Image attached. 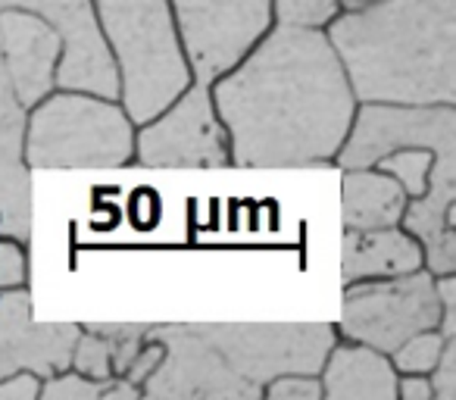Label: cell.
Listing matches in <instances>:
<instances>
[{"instance_id":"7c38bea8","label":"cell","mask_w":456,"mask_h":400,"mask_svg":"<svg viewBox=\"0 0 456 400\" xmlns=\"http://www.w3.org/2000/svg\"><path fill=\"white\" fill-rule=\"evenodd\" d=\"M82 325L38 322L32 319L28 288L0 291V379L16 372H35L38 379L69 366L72 344Z\"/></svg>"},{"instance_id":"9a60e30c","label":"cell","mask_w":456,"mask_h":400,"mask_svg":"<svg viewBox=\"0 0 456 400\" xmlns=\"http://www.w3.org/2000/svg\"><path fill=\"white\" fill-rule=\"evenodd\" d=\"M422 269V244L400 225L347 229L341 241V285L366 279H391Z\"/></svg>"},{"instance_id":"4316f807","label":"cell","mask_w":456,"mask_h":400,"mask_svg":"<svg viewBox=\"0 0 456 400\" xmlns=\"http://www.w3.org/2000/svg\"><path fill=\"white\" fill-rule=\"evenodd\" d=\"M397 400H431L428 375H397Z\"/></svg>"},{"instance_id":"9c48e42d","label":"cell","mask_w":456,"mask_h":400,"mask_svg":"<svg viewBox=\"0 0 456 400\" xmlns=\"http://www.w3.org/2000/svg\"><path fill=\"white\" fill-rule=\"evenodd\" d=\"M163 341V360L141 385L147 400H260L263 388L250 385L222 360V354L194 329V322H153Z\"/></svg>"},{"instance_id":"7402d4cb","label":"cell","mask_w":456,"mask_h":400,"mask_svg":"<svg viewBox=\"0 0 456 400\" xmlns=\"http://www.w3.org/2000/svg\"><path fill=\"white\" fill-rule=\"evenodd\" d=\"M26 113L20 103L10 76L0 60V153H20L22 157V135H26Z\"/></svg>"},{"instance_id":"ac0fdd59","label":"cell","mask_w":456,"mask_h":400,"mask_svg":"<svg viewBox=\"0 0 456 400\" xmlns=\"http://www.w3.org/2000/svg\"><path fill=\"white\" fill-rule=\"evenodd\" d=\"M435 157H453V153H431L428 147H400V151L381 157L375 163V169L397 178L400 188L412 200V197H422L425 188H428V169L435 163Z\"/></svg>"},{"instance_id":"83f0119b","label":"cell","mask_w":456,"mask_h":400,"mask_svg":"<svg viewBox=\"0 0 456 400\" xmlns=\"http://www.w3.org/2000/svg\"><path fill=\"white\" fill-rule=\"evenodd\" d=\"M338 4H341V10H360L366 4H375V0H338Z\"/></svg>"},{"instance_id":"2e32d148","label":"cell","mask_w":456,"mask_h":400,"mask_svg":"<svg viewBox=\"0 0 456 400\" xmlns=\"http://www.w3.org/2000/svg\"><path fill=\"white\" fill-rule=\"evenodd\" d=\"M406 191L397 178L375 166L341 169V225L347 229H387L400 225L406 210Z\"/></svg>"},{"instance_id":"8fae6325","label":"cell","mask_w":456,"mask_h":400,"mask_svg":"<svg viewBox=\"0 0 456 400\" xmlns=\"http://www.w3.org/2000/svg\"><path fill=\"white\" fill-rule=\"evenodd\" d=\"M0 10H26L60 35L57 88L119 101V76L97 26L94 0H0Z\"/></svg>"},{"instance_id":"4fadbf2b","label":"cell","mask_w":456,"mask_h":400,"mask_svg":"<svg viewBox=\"0 0 456 400\" xmlns=\"http://www.w3.org/2000/svg\"><path fill=\"white\" fill-rule=\"evenodd\" d=\"M60 53L63 41L45 20L26 10H0V60L26 110L57 88Z\"/></svg>"},{"instance_id":"6da1fadb","label":"cell","mask_w":456,"mask_h":400,"mask_svg":"<svg viewBox=\"0 0 456 400\" xmlns=\"http://www.w3.org/2000/svg\"><path fill=\"white\" fill-rule=\"evenodd\" d=\"M238 169L335 163L356 97L325 29L273 26L213 85Z\"/></svg>"},{"instance_id":"52a82bcc","label":"cell","mask_w":456,"mask_h":400,"mask_svg":"<svg viewBox=\"0 0 456 400\" xmlns=\"http://www.w3.org/2000/svg\"><path fill=\"white\" fill-rule=\"evenodd\" d=\"M169 10L200 85H213L275 26L273 0H169Z\"/></svg>"},{"instance_id":"44dd1931","label":"cell","mask_w":456,"mask_h":400,"mask_svg":"<svg viewBox=\"0 0 456 400\" xmlns=\"http://www.w3.org/2000/svg\"><path fill=\"white\" fill-rule=\"evenodd\" d=\"M341 13L338 0H273V22L291 29H325Z\"/></svg>"},{"instance_id":"d4e9b609","label":"cell","mask_w":456,"mask_h":400,"mask_svg":"<svg viewBox=\"0 0 456 400\" xmlns=\"http://www.w3.org/2000/svg\"><path fill=\"white\" fill-rule=\"evenodd\" d=\"M431 400H456V338H447L441 350V360L428 372Z\"/></svg>"},{"instance_id":"8992f818","label":"cell","mask_w":456,"mask_h":400,"mask_svg":"<svg viewBox=\"0 0 456 400\" xmlns=\"http://www.w3.org/2000/svg\"><path fill=\"white\" fill-rule=\"evenodd\" d=\"M222 360L250 385L285 372L319 375L338 329L329 322H194Z\"/></svg>"},{"instance_id":"7a4b0ae2","label":"cell","mask_w":456,"mask_h":400,"mask_svg":"<svg viewBox=\"0 0 456 400\" xmlns=\"http://www.w3.org/2000/svg\"><path fill=\"white\" fill-rule=\"evenodd\" d=\"M356 103H456V0H375L325 26Z\"/></svg>"},{"instance_id":"e0dca14e","label":"cell","mask_w":456,"mask_h":400,"mask_svg":"<svg viewBox=\"0 0 456 400\" xmlns=\"http://www.w3.org/2000/svg\"><path fill=\"white\" fill-rule=\"evenodd\" d=\"M0 235L32 238V169L20 153H0Z\"/></svg>"},{"instance_id":"5b68a950","label":"cell","mask_w":456,"mask_h":400,"mask_svg":"<svg viewBox=\"0 0 456 400\" xmlns=\"http://www.w3.org/2000/svg\"><path fill=\"white\" fill-rule=\"evenodd\" d=\"M437 322H441V300H437L435 275L422 266L391 279L344 285L338 338L391 354L416 331L437 329Z\"/></svg>"},{"instance_id":"5bb4252c","label":"cell","mask_w":456,"mask_h":400,"mask_svg":"<svg viewBox=\"0 0 456 400\" xmlns=\"http://www.w3.org/2000/svg\"><path fill=\"white\" fill-rule=\"evenodd\" d=\"M322 400H397L391 356L360 341L338 338L319 369Z\"/></svg>"},{"instance_id":"603a6c76","label":"cell","mask_w":456,"mask_h":400,"mask_svg":"<svg viewBox=\"0 0 456 400\" xmlns=\"http://www.w3.org/2000/svg\"><path fill=\"white\" fill-rule=\"evenodd\" d=\"M110 381L88 379V375H82V372H76V369L66 366V369H60V372L41 379L38 397L41 400H103Z\"/></svg>"},{"instance_id":"277c9868","label":"cell","mask_w":456,"mask_h":400,"mask_svg":"<svg viewBox=\"0 0 456 400\" xmlns=\"http://www.w3.org/2000/svg\"><path fill=\"white\" fill-rule=\"evenodd\" d=\"M134 157V122L119 101L53 88L26 113L28 169H119Z\"/></svg>"},{"instance_id":"ffe728a7","label":"cell","mask_w":456,"mask_h":400,"mask_svg":"<svg viewBox=\"0 0 456 400\" xmlns=\"http://www.w3.org/2000/svg\"><path fill=\"white\" fill-rule=\"evenodd\" d=\"M69 369L88 375L97 381H110L113 375V347H110V338H103L101 331L78 329V338L72 344L69 354Z\"/></svg>"},{"instance_id":"cb8c5ba5","label":"cell","mask_w":456,"mask_h":400,"mask_svg":"<svg viewBox=\"0 0 456 400\" xmlns=\"http://www.w3.org/2000/svg\"><path fill=\"white\" fill-rule=\"evenodd\" d=\"M263 397L266 400H322V381H319V375L285 372L263 385Z\"/></svg>"},{"instance_id":"3957f363","label":"cell","mask_w":456,"mask_h":400,"mask_svg":"<svg viewBox=\"0 0 456 400\" xmlns=\"http://www.w3.org/2000/svg\"><path fill=\"white\" fill-rule=\"evenodd\" d=\"M94 13L119 76L122 110L144 126L194 82L169 0H94Z\"/></svg>"},{"instance_id":"d6986e66","label":"cell","mask_w":456,"mask_h":400,"mask_svg":"<svg viewBox=\"0 0 456 400\" xmlns=\"http://www.w3.org/2000/svg\"><path fill=\"white\" fill-rule=\"evenodd\" d=\"M447 344V338L437 329H425L410 335L397 350H391V363L397 369V375H428L441 360V350Z\"/></svg>"},{"instance_id":"30bf717a","label":"cell","mask_w":456,"mask_h":400,"mask_svg":"<svg viewBox=\"0 0 456 400\" xmlns=\"http://www.w3.org/2000/svg\"><path fill=\"white\" fill-rule=\"evenodd\" d=\"M400 147H428L431 153H456V103H356L347 138L338 147V169L375 166Z\"/></svg>"},{"instance_id":"484cf974","label":"cell","mask_w":456,"mask_h":400,"mask_svg":"<svg viewBox=\"0 0 456 400\" xmlns=\"http://www.w3.org/2000/svg\"><path fill=\"white\" fill-rule=\"evenodd\" d=\"M41 379L35 372H16L0 379V400H35Z\"/></svg>"},{"instance_id":"ba28073f","label":"cell","mask_w":456,"mask_h":400,"mask_svg":"<svg viewBox=\"0 0 456 400\" xmlns=\"http://www.w3.org/2000/svg\"><path fill=\"white\" fill-rule=\"evenodd\" d=\"M132 163L147 169H225L228 135L213 107L209 85L191 82L163 113L134 126Z\"/></svg>"}]
</instances>
